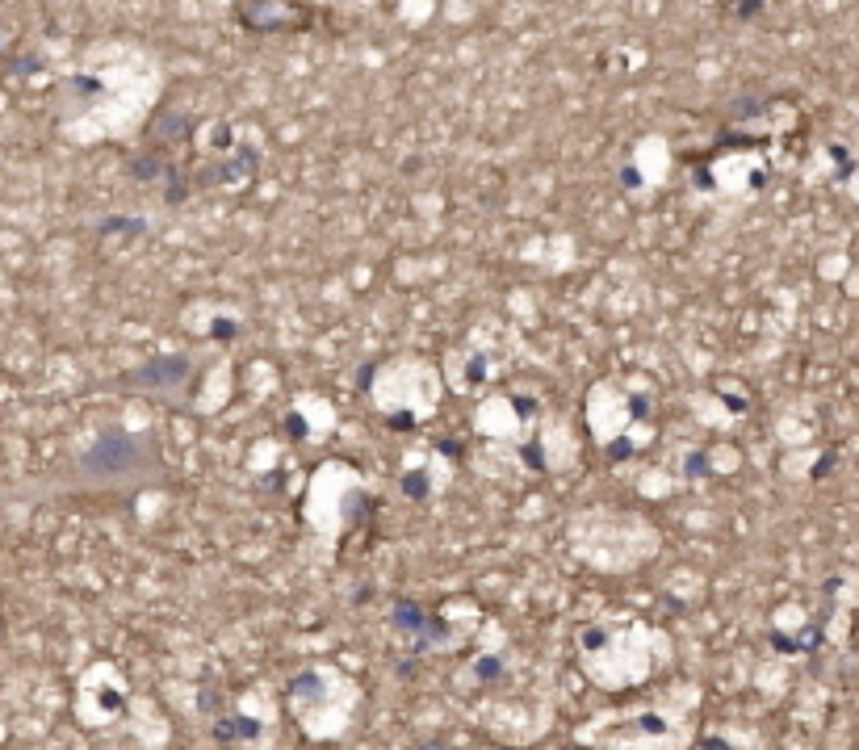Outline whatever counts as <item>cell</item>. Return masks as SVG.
<instances>
[{
  "instance_id": "cell-1",
  "label": "cell",
  "mask_w": 859,
  "mask_h": 750,
  "mask_svg": "<svg viewBox=\"0 0 859 750\" xmlns=\"http://www.w3.org/2000/svg\"><path fill=\"white\" fill-rule=\"evenodd\" d=\"M76 478L92 482V487H147L159 478V449L151 436H122V432H105L76 465Z\"/></svg>"
}]
</instances>
